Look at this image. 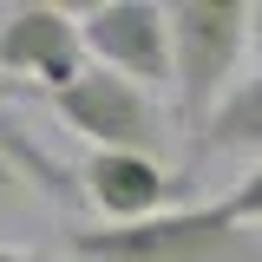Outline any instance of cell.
<instances>
[{
  "label": "cell",
  "instance_id": "8",
  "mask_svg": "<svg viewBox=\"0 0 262 262\" xmlns=\"http://www.w3.org/2000/svg\"><path fill=\"white\" fill-rule=\"evenodd\" d=\"M190 158H262V66L249 79H236V92L216 105Z\"/></svg>",
  "mask_w": 262,
  "mask_h": 262
},
{
  "label": "cell",
  "instance_id": "7",
  "mask_svg": "<svg viewBox=\"0 0 262 262\" xmlns=\"http://www.w3.org/2000/svg\"><path fill=\"white\" fill-rule=\"evenodd\" d=\"M0 158L13 164L33 190L53 203V210H79V203H85V190H79V170H72V164H59L46 144H39V138H33V125H27V118H13L7 105H0Z\"/></svg>",
  "mask_w": 262,
  "mask_h": 262
},
{
  "label": "cell",
  "instance_id": "3",
  "mask_svg": "<svg viewBox=\"0 0 262 262\" xmlns=\"http://www.w3.org/2000/svg\"><path fill=\"white\" fill-rule=\"evenodd\" d=\"M66 131H79L92 151H138V158H164L170 131H177V112H164L144 85H131L118 72L92 66L79 85H66L53 98Z\"/></svg>",
  "mask_w": 262,
  "mask_h": 262
},
{
  "label": "cell",
  "instance_id": "12",
  "mask_svg": "<svg viewBox=\"0 0 262 262\" xmlns=\"http://www.w3.org/2000/svg\"><path fill=\"white\" fill-rule=\"evenodd\" d=\"M249 53L262 59V0H256V13H249Z\"/></svg>",
  "mask_w": 262,
  "mask_h": 262
},
{
  "label": "cell",
  "instance_id": "10",
  "mask_svg": "<svg viewBox=\"0 0 262 262\" xmlns=\"http://www.w3.org/2000/svg\"><path fill=\"white\" fill-rule=\"evenodd\" d=\"M13 184H27V177H20V170H13V164L0 158V210H13Z\"/></svg>",
  "mask_w": 262,
  "mask_h": 262
},
{
  "label": "cell",
  "instance_id": "1",
  "mask_svg": "<svg viewBox=\"0 0 262 262\" xmlns=\"http://www.w3.org/2000/svg\"><path fill=\"white\" fill-rule=\"evenodd\" d=\"M72 262H262V229L236 223L223 203H184L151 223L72 229Z\"/></svg>",
  "mask_w": 262,
  "mask_h": 262
},
{
  "label": "cell",
  "instance_id": "13",
  "mask_svg": "<svg viewBox=\"0 0 262 262\" xmlns=\"http://www.w3.org/2000/svg\"><path fill=\"white\" fill-rule=\"evenodd\" d=\"M13 92H20V85H13V79H7V72H0V98H13Z\"/></svg>",
  "mask_w": 262,
  "mask_h": 262
},
{
  "label": "cell",
  "instance_id": "6",
  "mask_svg": "<svg viewBox=\"0 0 262 262\" xmlns=\"http://www.w3.org/2000/svg\"><path fill=\"white\" fill-rule=\"evenodd\" d=\"M79 190L112 229H125V223H151L164 210H184L190 170H170L164 158H138V151H92L79 164Z\"/></svg>",
  "mask_w": 262,
  "mask_h": 262
},
{
  "label": "cell",
  "instance_id": "2",
  "mask_svg": "<svg viewBox=\"0 0 262 262\" xmlns=\"http://www.w3.org/2000/svg\"><path fill=\"white\" fill-rule=\"evenodd\" d=\"M249 13L243 0H177L170 7V39H177V131L196 138L210 131L216 105L236 92V66L249 53Z\"/></svg>",
  "mask_w": 262,
  "mask_h": 262
},
{
  "label": "cell",
  "instance_id": "5",
  "mask_svg": "<svg viewBox=\"0 0 262 262\" xmlns=\"http://www.w3.org/2000/svg\"><path fill=\"white\" fill-rule=\"evenodd\" d=\"M0 72L13 85H46L59 98L66 85H79L92 72V53H85V27L72 7H53V0H27V7H7L0 13Z\"/></svg>",
  "mask_w": 262,
  "mask_h": 262
},
{
  "label": "cell",
  "instance_id": "4",
  "mask_svg": "<svg viewBox=\"0 0 262 262\" xmlns=\"http://www.w3.org/2000/svg\"><path fill=\"white\" fill-rule=\"evenodd\" d=\"M79 27H85V53L92 66L118 72L131 85H158L177 92V39H170V7L158 0H98L79 7Z\"/></svg>",
  "mask_w": 262,
  "mask_h": 262
},
{
  "label": "cell",
  "instance_id": "9",
  "mask_svg": "<svg viewBox=\"0 0 262 262\" xmlns=\"http://www.w3.org/2000/svg\"><path fill=\"white\" fill-rule=\"evenodd\" d=\"M216 203H223L236 223H249V229H256V223H262V164L249 170V177H243V184H236V190H223Z\"/></svg>",
  "mask_w": 262,
  "mask_h": 262
},
{
  "label": "cell",
  "instance_id": "11",
  "mask_svg": "<svg viewBox=\"0 0 262 262\" xmlns=\"http://www.w3.org/2000/svg\"><path fill=\"white\" fill-rule=\"evenodd\" d=\"M0 262H53V256H39V249H7V243H0Z\"/></svg>",
  "mask_w": 262,
  "mask_h": 262
}]
</instances>
